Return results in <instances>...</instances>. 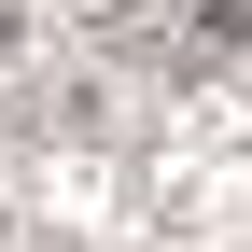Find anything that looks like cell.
<instances>
[{"instance_id": "cell-2", "label": "cell", "mask_w": 252, "mask_h": 252, "mask_svg": "<svg viewBox=\"0 0 252 252\" xmlns=\"http://www.w3.org/2000/svg\"><path fill=\"white\" fill-rule=\"evenodd\" d=\"M14 42H28V28H14V0H0V56H14Z\"/></svg>"}, {"instance_id": "cell-1", "label": "cell", "mask_w": 252, "mask_h": 252, "mask_svg": "<svg viewBox=\"0 0 252 252\" xmlns=\"http://www.w3.org/2000/svg\"><path fill=\"white\" fill-rule=\"evenodd\" d=\"M224 56H252V0H168V84L224 70Z\"/></svg>"}]
</instances>
